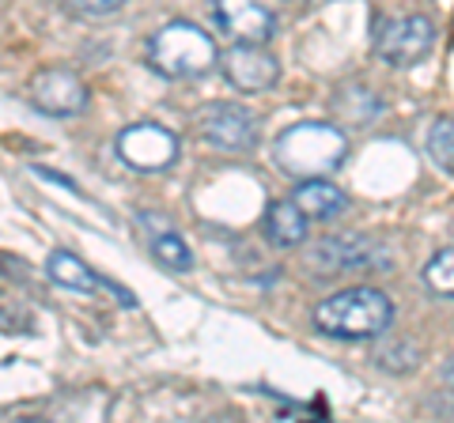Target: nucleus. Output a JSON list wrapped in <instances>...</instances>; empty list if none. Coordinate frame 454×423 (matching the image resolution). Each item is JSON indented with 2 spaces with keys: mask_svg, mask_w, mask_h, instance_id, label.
Masks as SVG:
<instances>
[{
  "mask_svg": "<svg viewBox=\"0 0 454 423\" xmlns=\"http://www.w3.org/2000/svg\"><path fill=\"white\" fill-rule=\"evenodd\" d=\"M73 8L80 12H91V16H110V12H118L125 0H68Z\"/></svg>",
  "mask_w": 454,
  "mask_h": 423,
  "instance_id": "18",
  "label": "nucleus"
},
{
  "mask_svg": "<svg viewBox=\"0 0 454 423\" xmlns=\"http://www.w3.org/2000/svg\"><path fill=\"white\" fill-rule=\"evenodd\" d=\"M223 76L231 88H239L243 95H262L269 88H277L280 80V65L273 53H265V46H254V42H235L223 58Z\"/></svg>",
  "mask_w": 454,
  "mask_h": 423,
  "instance_id": "8",
  "label": "nucleus"
},
{
  "mask_svg": "<svg viewBox=\"0 0 454 423\" xmlns=\"http://www.w3.org/2000/svg\"><path fill=\"white\" fill-rule=\"evenodd\" d=\"M333 110L348 125H360L364 129V125H372L382 114V98L367 88V83H345V88L337 91V98H333Z\"/></svg>",
  "mask_w": 454,
  "mask_h": 423,
  "instance_id": "14",
  "label": "nucleus"
},
{
  "mask_svg": "<svg viewBox=\"0 0 454 423\" xmlns=\"http://www.w3.org/2000/svg\"><path fill=\"white\" fill-rule=\"evenodd\" d=\"M216 61H220L216 42H212V35L201 31L197 23L175 19L148 38V65L167 80L205 76L216 68Z\"/></svg>",
  "mask_w": 454,
  "mask_h": 423,
  "instance_id": "3",
  "label": "nucleus"
},
{
  "mask_svg": "<svg viewBox=\"0 0 454 423\" xmlns=\"http://www.w3.org/2000/svg\"><path fill=\"white\" fill-rule=\"evenodd\" d=\"M435 27L424 16H394L375 23V53L394 68H409L428 58Z\"/></svg>",
  "mask_w": 454,
  "mask_h": 423,
  "instance_id": "5",
  "label": "nucleus"
},
{
  "mask_svg": "<svg viewBox=\"0 0 454 423\" xmlns=\"http://www.w3.org/2000/svg\"><path fill=\"white\" fill-rule=\"evenodd\" d=\"M46 276L53 280V284H61L68 291H80V295H91L98 288H106V280L98 276L95 269H88V261H80L76 253L68 250H53L46 258Z\"/></svg>",
  "mask_w": 454,
  "mask_h": 423,
  "instance_id": "12",
  "label": "nucleus"
},
{
  "mask_svg": "<svg viewBox=\"0 0 454 423\" xmlns=\"http://www.w3.org/2000/svg\"><path fill=\"white\" fill-rule=\"evenodd\" d=\"M265 235H269V242L280 250L300 246L307 238V216L295 208V201H273L265 212Z\"/></svg>",
  "mask_w": 454,
  "mask_h": 423,
  "instance_id": "13",
  "label": "nucleus"
},
{
  "mask_svg": "<svg viewBox=\"0 0 454 423\" xmlns=\"http://www.w3.org/2000/svg\"><path fill=\"white\" fill-rule=\"evenodd\" d=\"M292 201L307 219H337L340 212L348 208L345 189H337L333 181H322V178H303L300 186H295Z\"/></svg>",
  "mask_w": 454,
  "mask_h": 423,
  "instance_id": "11",
  "label": "nucleus"
},
{
  "mask_svg": "<svg viewBox=\"0 0 454 423\" xmlns=\"http://www.w3.org/2000/svg\"><path fill=\"white\" fill-rule=\"evenodd\" d=\"M424 280H428V288H432L435 295H443V299H454V246L435 253V258L428 261V269H424Z\"/></svg>",
  "mask_w": 454,
  "mask_h": 423,
  "instance_id": "17",
  "label": "nucleus"
},
{
  "mask_svg": "<svg viewBox=\"0 0 454 423\" xmlns=\"http://www.w3.org/2000/svg\"><path fill=\"white\" fill-rule=\"evenodd\" d=\"M310 265H318L322 273H367V269H387L390 265V253L382 242H372L364 235H337V238H325L310 250Z\"/></svg>",
  "mask_w": 454,
  "mask_h": 423,
  "instance_id": "7",
  "label": "nucleus"
},
{
  "mask_svg": "<svg viewBox=\"0 0 454 423\" xmlns=\"http://www.w3.org/2000/svg\"><path fill=\"white\" fill-rule=\"evenodd\" d=\"M216 23L223 27V35H231L235 42H254V46H265L277 31V16L262 0H216Z\"/></svg>",
  "mask_w": 454,
  "mask_h": 423,
  "instance_id": "10",
  "label": "nucleus"
},
{
  "mask_svg": "<svg viewBox=\"0 0 454 423\" xmlns=\"http://www.w3.org/2000/svg\"><path fill=\"white\" fill-rule=\"evenodd\" d=\"M197 129L220 151L243 155L250 148H258V121L239 103H208L201 114H197Z\"/></svg>",
  "mask_w": 454,
  "mask_h": 423,
  "instance_id": "6",
  "label": "nucleus"
},
{
  "mask_svg": "<svg viewBox=\"0 0 454 423\" xmlns=\"http://www.w3.org/2000/svg\"><path fill=\"white\" fill-rule=\"evenodd\" d=\"M394 303L375 288H348L322 299L315 310V326L337 341H375L390 329Z\"/></svg>",
  "mask_w": 454,
  "mask_h": 423,
  "instance_id": "1",
  "label": "nucleus"
},
{
  "mask_svg": "<svg viewBox=\"0 0 454 423\" xmlns=\"http://www.w3.org/2000/svg\"><path fill=\"white\" fill-rule=\"evenodd\" d=\"M428 155L439 171L454 174V118H439L428 129Z\"/></svg>",
  "mask_w": 454,
  "mask_h": 423,
  "instance_id": "16",
  "label": "nucleus"
},
{
  "mask_svg": "<svg viewBox=\"0 0 454 423\" xmlns=\"http://www.w3.org/2000/svg\"><path fill=\"white\" fill-rule=\"evenodd\" d=\"M152 253H155V261L167 265V269H175V273H190L193 269V253L186 246V238L175 235V231L152 235Z\"/></svg>",
  "mask_w": 454,
  "mask_h": 423,
  "instance_id": "15",
  "label": "nucleus"
},
{
  "mask_svg": "<svg viewBox=\"0 0 454 423\" xmlns=\"http://www.w3.org/2000/svg\"><path fill=\"white\" fill-rule=\"evenodd\" d=\"M443 382H447V386H450V389H454V359H450V363H447V371H443Z\"/></svg>",
  "mask_w": 454,
  "mask_h": 423,
  "instance_id": "19",
  "label": "nucleus"
},
{
  "mask_svg": "<svg viewBox=\"0 0 454 423\" xmlns=\"http://www.w3.org/2000/svg\"><path fill=\"white\" fill-rule=\"evenodd\" d=\"M348 151V140L337 125L325 121H300L277 136L273 159L284 174L292 178H322L340 166Z\"/></svg>",
  "mask_w": 454,
  "mask_h": 423,
  "instance_id": "2",
  "label": "nucleus"
},
{
  "mask_svg": "<svg viewBox=\"0 0 454 423\" xmlns=\"http://www.w3.org/2000/svg\"><path fill=\"white\" fill-rule=\"evenodd\" d=\"M114 148H118L121 163L133 166V171H167V166L178 163V133L163 129V125L155 121H137V125H125L114 140Z\"/></svg>",
  "mask_w": 454,
  "mask_h": 423,
  "instance_id": "4",
  "label": "nucleus"
},
{
  "mask_svg": "<svg viewBox=\"0 0 454 423\" xmlns=\"http://www.w3.org/2000/svg\"><path fill=\"white\" fill-rule=\"evenodd\" d=\"M31 103L50 118H76L88 106V88L76 73L68 68H50V73H38L31 83Z\"/></svg>",
  "mask_w": 454,
  "mask_h": 423,
  "instance_id": "9",
  "label": "nucleus"
}]
</instances>
